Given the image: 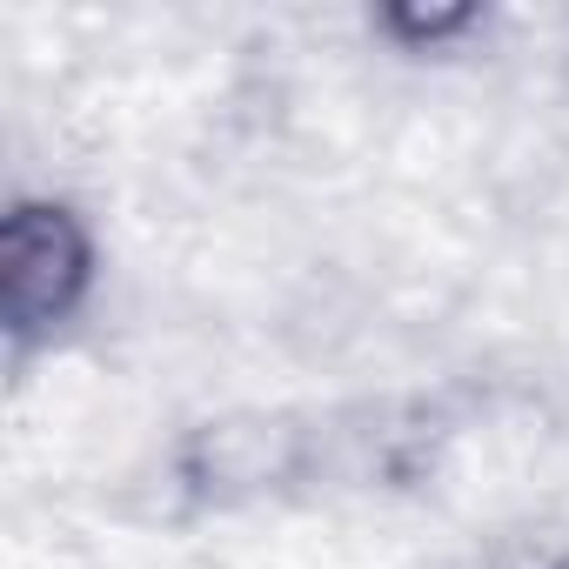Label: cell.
Listing matches in <instances>:
<instances>
[{"label": "cell", "instance_id": "6da1fadb", "mask_svg": "<svg viewBox=\"0 0 569 569\" xmlns=\"http://www.w3.org/2000/svg\"><path fill=\"white\" fill-rule=\"evenodd\" d=\"M101 281V241L68 194H14L0 214V329L14 356L74 329Z\"/></svg>", "mask_w": 569, "mask_h": 569}, {"label": "cell", "instance_id": "7a4b0ae2", "mask_svg": "<svg viewBox=\"0 0 569 569\" xmlns=\"http://www.w3.org/2000/svg\"><path fill=\"white\" fill-rule=\"evenodd\" d=\"M376 28L409 54H442V48H456L462 34L482 28V8H462V0H442V8H429V0H396V8L376 14Z\"/></svg>", "mask_w": 569, "mask_h": 569}]
</instances>
